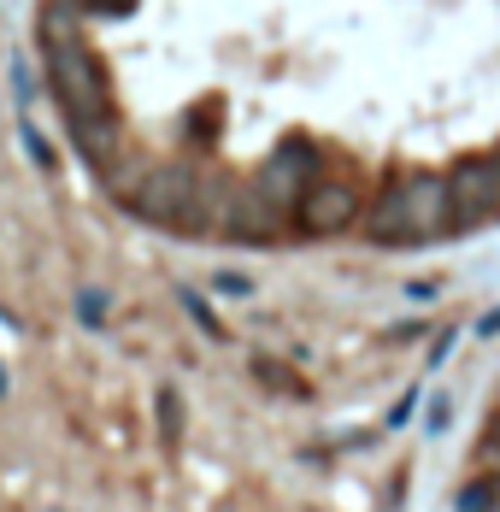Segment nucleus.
<instances>
[{
    "instance_id": "4",
    "label": "nucleus",
    "mask_w": 500,
    "mask_h": 512,
    "mask_svg": "<svg viewBox=\"0 0 500 512\" xmlns=\"http://www.w3.org/2000/svg\"><path fill=\"white\" fill-rule=\"evenodd\" d=\"M448 201H453V230H471V224L500 218V154H483V159L453 165Z\"/></svg>"
},
{
    "instance_id": "6",
    "label": "nucleus",
    "mask_w": 500,
    "mask_h": 512,
    "mask_svg": "<svg viewBox=\"0 0 500 512\" xmlns=\"http://www.w3.org/2000/svg\"><path fill=\"white\" fill-rule=\"evenodd\" d=\"M295 218L312 236H336V230H348L353 218H359V189L342 183V177H318V183L300 195Z\"/></svg>"
},
{
    "instance_id": "2",
    "label": "nucleus",
    "mask_w": 500,
    "mask_h": 512,
    "mask_svg": "<svg viewBox=\"0 0 500 512\" xmlns=\"http://www.w3.org/2000/svg\"><path fill=\"white\" fill-rule=\"evenodd\" d=\"M453 230V201H448V177H400L389 183L371 212H365V236L383 248H412V242H436Z\"/></svg>"
},
{
    "instance_id": "3",
    "label": "nucleus",
    "mask_w": 500,
    "mask_h": 512,
    "mask_svg": "<svg viewBox=\"0 0 500 512\" xmlns=\"http://www.w3.org/2000/svg\"><path fill=\"white\" fill-rule=\"evenodd\" d=\"M112 195L148 224H200V177L189 165H136V171H106Z\"/></svg>"
},
{
    "instance_id": "7",
    "label": "nucleus",
    "mask_w": 500,
    "mask_h": 512,
    "mask_svg": "<svg viewBox=\"0 0 500 512\" xmlns=\"http://www.w3.org/2000/svg\"><path fill=\"white\" fill-rule=\"evenodd\" d=\"M59 6H71V12H106V18H124L136 0H59Z\"/></svg>"
},
{
    "instance_id": "8",
    "label": "nucleus",
    "mask_w": 500,
    "mask_h": 512,
    "mask_svg": "<svg viewBox=\"0 0 500 512\" xmlns=\"http://www.w3.org/2000/svg\"><path fill=\"white\" fill-rule=\"evenodd\" d=\"M477 460H483V477H495V483H500V442H495V436L483 442V454H477Z\"/></svg>"
},
{
    "instance_id": "1",
    "label": "nucleus",
    "mask_w": 500,
    "mask_h": 512,
    "mask_svg": "<svg viewBox=\"0 0 500 512\" xmlns=\"http://www.w3.org/2000/svg\"><path fill=\"white\" fill-rule=\"evenodd\" d=\"M42 48H48V83L53 101L65 112V124H100L112 118V83H106V65L95 59V48L77 36V12L48 0V18H42Z\"/></svg>"
},
{
    "instance_id": "5",
    "label": "nucleus",
    "mask_w": 500,
    "mask_h": 512,
    "mask_svg": "<svg viewBox=\"0 0 500 512\" xmlns=\"http://www.w3.org/2000/svg\"><path fill=\"white\" fill-rule=\"evenodd\" d=\"M318 183V154L306 148V142H289V148H277V154L265 159V171H259V195L277 206V212H295L300 195Z\"/></svg>"
},
{
    "instance_id": "9",
    "label": "nucleus",
    "mask_w": 500,
    "mask_h": 512,
    "mask_svg": "<svg viewBox=\"0 0 500 512\" xmlns=\"http://www.w3.org/2000/svg\"><path fill=\"white\" fill-rule=\"evenodd\" d=\"M489 436H495V442H500V418H495V430H489Z\"/></svg>"
}]
</instances>
